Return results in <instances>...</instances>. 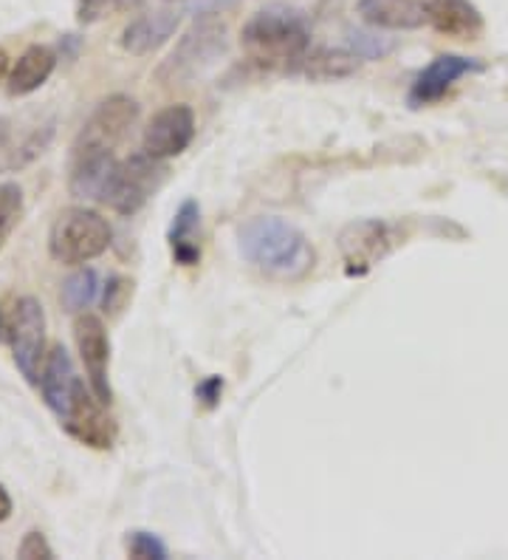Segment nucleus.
<instances>
[{
  "instance_id": "nucleus-21",
  "label": "nucleus",
  "mask_w": 508,
  "mask_h": 560,
  "mask_svg": "<svg viewBox=\"0 0 508 560\" xmlns=\"http://www.w3.org/2000/svg\"><path fill=\"white\" fill-rule=\"evenodd\" d=\"M96 292H99V278H96L94 269H76L71 278L62 283V292H60V301L66 306V312H85L91 303L96 301Z\"/></svg>"
},
{
  "instance_id": "nucleus-22",
  "label": "nucleus",
  "mask_w": 508,
  "mask_h": 560,
  "mask_svg": "<svg viewBox=\"0 0 508 560\" xmlns=\"http://www.w3.org/2000/svg\"><path fill=\"white\" fill-rule=\"evenodd\" d=\"M23 219V190L14 182H0V253L9 235L17 230Z\"/></svg>"
},
{
  "instance_id": "nucleus-2",
  "label": "nucleus",
  "mask_w": 508,
  "mask_h": 560,
  "mask_svg": "<svg viewBox=\"0 0 508 560\" xmlns=\"http://www.w3.org/2000/svg\"><path fill=\"white\" fill-rule=\"evenodd\" d=\"M244 51L258 66H294L303 62L311 48L308 23L288 9H260L246 21Z\"/></svg>"
},
{
  "instance_id": "nucleus-1",
  "label": "nucleus",
  "mask_w": 508,
  "mask_h": 560,
  "mask_svg": "<svg viewBox=\"0 0 508 560\" xmlns=\"http://www.w3.org/2000/svg\"><path fill=\"white\" fill-rule=\"evenodd\" d=\"M240 255L271 278H303L314 267V246L292 221L255 215L237 233Z\"/></svg>"
},
{
  "instance_id": "nucleus-19",
  "label": "nucleus",
  "mask_w": 508,
  "mask_h": 560,
  "mask_svg": "<svg viewBox=\"0 0 508 560\" xmlns=\"http://www.w3.org/2000/svg\"><path fill=\"white\" fill-rule=\"evenodd\" d=\"M169 249L173 260L181 267H196L201 260V207L198 201L187 199L178 207L176 219L169 224Z\"/></svg>"
},
{
  "instance_id": "nucleus-16",
  "label": "nucleus",
  "mask_w": 508,
  "mask_h": 560,
  "mask_svg": "<svg viewBox=\"0 0 508 560\" xmlns=\"http://www.w3.org/2000/svg\"><path fill=\"white\" fill-rule=\"evenodd\" d=\"M427 23L454 40H477L483 35V14L469 0H429Z\"/></svg>"
},
{
  "instance_id": "nucleus-18",
  "label": "nucleus",
  "mask_w": 508,
  "mask_h": 560,
  "mask_svg": "<svg viewBox=\"0 0 508 560\" xmlns=\"http://www.w3.org/2000/svg\"><path fill=\"white\" fill-rule=\"evenodd\" d=\"M57 69V51L48 46H28L9 71V94L28 96L43 89Z\"/></svg>"
},
{
  "instance_id": "nucleus-29",
  "label": "nucleus",
  "mask_w": 508,
  "mask_h": 560,
  "mask_svg": "<svg viewBox=\"0 0 508 560\" xmlns=\"http://www.w3.org/2000/svg\"><path fill=\"white\" fill-rule=\"evenodd\" d=\"M12 515V495L3 485H0V521H7Z\"/></svg>"
},
{
  "instance_id": "nucleus-13",
  "label": "nucleus",
  "mask_w": 508,
  "mask_h": 560,
  "mask_svg": "<svg viewBox=\"0 0 508 560\" xmlns=\"http://www.w3.org/2000/svg\"><path fill=\"white\" fill-rule=\"evenodd\" d=\"M66 424V431L76 439V442L88 444L94 451H110L116 442V422L105 413V402L96 397L94 390H88L74 408L68 410L60 419Z\"/></svg>"
},
{
  "instance_id": "nucleus-3",
  "label": "nucleus",
  "mask_w": 508,
  "mask_h": 560,
  "mask_svg": "<svg viewBox=\"0 0 508 560\" xmlns=\"http://www.w3.org/2000/svg\"><path fill=\"white\" fill-rule=\"evenodd\" d=\"M114 230L108 219H102L88 207H71L57 215L48 233V255L62 267H82L88 260L99 258L110 246Z\"/></svg>"
},
{
  "instance_id": "nucleus-6",
  "label": "nucleus",
  "mask_w": 508,
  "mask_h": 560,
  "mask_svg": "<svg viewBox=\"0 0 508 560\" xmlns=\"http://www.w3.org/2000/svg\"><path fill=\"white\" fill-rule=\"evenodd\" d=\"M9 346H12L14 365L28 383L40 380L43 360H46V308L37 298H21L9 317Z\"/></svg>"
},
{
  "instance_id": "nucleus-20",
  "label": "nucleus",
  "mask_w": 508,
  "mask_h": 560,
  "mask_svg": "<svg viewBox=\"0 0 508 560\" xmlns=\"http://www.w3.org/2000/svg\"><path fill=\"white\" fill-rule=\"evenodd\" d=\"M356 69H359V57L345 48H317V51H308L303 60L305 77L319 82L345 80L356 74Z\"/></svg>"
},
{
  "instance_id": "nucleus-7",
  "label": "nucleus",
  "mask_w": 508,
  "mask_h": 560,
  "mask_svg": "<svg viewBox=\"0 0 508 560\" xmlns=\"http://www.w3.org/2000/svg\"><path fill=\"white\" fill-rule=\"evenodd\" d=\"M135 119H139V103L133 96H108L96 105L88 122L82 125L80 137L74 139V148H96V151L114 153L130 137Z\"/></svg>"
},
{
  "instance_id": "nucleus-12",
  "label": "nucleus",
  "mask_w": 508,
  "mask_h": 560,
  "mask_svg": "<svg viewBox=\"0 0 508 560\" xmlns=\"http://www.w3.org/2000/svg\"><path fill=\"white\" fill-rule=\"evenodd\" d=\"M477 71H483V62L472 60V57L438 55L427 69L415 77V82L410 85V94H406V103H410V108H424V105L438 103L440 96H447L454 82L469 74H477Z\"/></svg>"
},
{
  "instance_id": "nucleus-25",
  "label": "nucleus",
  "mask_w": 508,
  "mask_h": 560,
  "mask_svg": "<svg viewBox=\"0 0 508 560\" xmlns=\"http://www.w3.org/2000/svg\"><path fill=\"white\" fill-rule=\"evenodd\" d=\"M17 558L23 560H55V549L46 540L43 533H26L21 540V547H17Z\"/></svg>"
},
{
  "instance_id": "nucleus-14",
  "label": "nucleus",
  "mask_w": 508,
  "mask_h": 560,
  "mask_svg": "<svg viewBox=\"0 0 508 560\" xmlns=\"http://www.w3.org/2000/svg\"><path fill=\"white\" fill-rule=\"evenodd\" d=\"M114 153L96 148H71L68 190L74 199H102V190L114 173Z\"/></svg>"
},
{
  "instance_id": "nucleus-31",
  "label": "nucleus",
  "mask_w": 508,
  "mask_h": 560,
  "mask_svg": "<svg viewBox=\"0 0 508 560\" xmlns=\"http://www.w3.org/2000/svg\"><path fill=\"white\" fill-rule=\"evenodd\" d=\"M0 337H3V320H0Z\"/></svg>"
},
{
  "instance_id": "nucleus-10",
  "label": "nucleus",
  "mask_w": 508,
  "mask_h": 560,
  "mask_svg": "<svg viewBox=\"0 0 508 560\" xmlns=\"http://www.w3.org/2000/svg\"><path fill=\"white\" fill-rule=\"evenodd\" d=\"M74 340L76 349H80V360L85 365V376H88V385L96 397L105 405H110L114 399V388H110V340L108 328L96 315H80L74 323Z\"/></svg>"
},
{
  "instance_id": "nucleus-9",
  "label": "nucleus",
  "mask_w": 508,
  "mask_h": 560,
  "mask_svg": "<svg viewBox=\"0 0 508 560\" xmlns=\"http://www.w3.org/2000/svg\"><path fill=\"white\" fill-rule=\"evenodd\" d=\"M192 139H196V114L190 105H167L144 128L142 151L158 162H167L181 156Z\"/></svg>"
},
{
  "instance_id": "nucleus-8",
  "label": "nucleus",
  "mask_w": 508,
  "mask_h": 560,
  "mask_svg": "<svg viewBox=\"0 0 508 560\" xmlns=\"http://www.w3.org/2000/svg\"><path fill=\"white\" fill-rule=\"evenodd\" d=\"M393 249V230L379 219H362L339 233V253L351 275L370 272Z\"/></svg>"
},
{
  "instance_id": "nucleus-30",
  "label": "nucleus",
  "mask_w": 508,
  "mask_h": 560,
  "mask_svg": "<svg viewBox=\"0 0 508 560\" xmlns=\"http://www.w3.org/2000/svg\"><path fill=\"white\" fill-rule=\"evenodd\" d=\"M9 74V55L0 48V82H3V77Z\"/></svg>"
},
{
  "instance_id": "nucleus-24",
  "label": "nucleus",
  "mask_w": 508,
  "mask_h": 560,
  "mask_svg": "<svg viewBox=\"0 0 508 560\" xmlns=\"http://www.w3.org/2000/svg\"><path fill=\"white\" fill-rule=\"evenodd\" d=\"M351 51L359 60H381L390 51H395V40L370 35V32H351Z\"/></svg>"
},
{
  "instance_id": "nucleus-28",
  "label": "nucleus",
  "mask_w": 508,
  "mask_h": 560,
  "mask_svg": "<svg viewBox=\"0 0 508 560\" xmlns=\"http://www.w3.org/2000/svg\"><path fill=\"white\" fill-rule=\"evenodd\" d=\"M221 394H224V380L215 374L206 376V380H203V383H198V388H196V397L201 399L206 408H215L217 399H221Z\"/></svg>"
},
{
  "instance_id": "nucleus-15",
  "label": "nucleus",
  "mask_w": 508,
  "mask_h": 560,
  "mask_svg": "<svg viewBox=\"0 0 508 560\" xmlns=\"http://www.w3.org/2000/svg\"><path fill=\"white\" fill-rule=\"evenodd\" d=\"M181 14L176 9H156V12L139 14L122 32V48L133 57L153 55L169 37L176 35Z\"/></svg>"
},
{
  "instance_id": "nucleus-23",
  "label": "nucleus",
  "mask_w": 508,
  "mask_h": 560,
  "mask_svg": "<svg viewBox=\"0 0 508 560\" xmlns=\"http://www.w3.org/2000/svg\"><path fill=\"white\" fill-rule=\"evenodd\" d=\"M128 555L135 560H167L169 552L164 547V540L153 533H144V529H135V533H128Z\"/></svg>"
},
{
  "instance_id": "nucleus-26",
  "label": "nucleus",
  "mask_w": 508,
  "mask_h": 560,
  "mask_svg": "<svg viewBox=\"0 0 508 560\" xmlns=\"http://www.w3.org/2000/svg\"><path fill=\"white\" fill-rule=\"evenodd\" d=\"M130 287H133L130 280L110 278L108 283H105V301H102V303H105V312L116 315V312L125 306V301L130 298Z\"/></svg>"
},
{
  "instance_id": "nucleus-27",
  "label": "nucleus",
  "mask_w": 508,
  "mask_h": 560,
  "mask_svg": "<svg viewBox=\"0 0 508 560\" xmlns=\"http://www.w3.org/2000/svg\"><path fill=\"white\" fill-rule=\"evenodd\" d=\"M119 0H76V21L96 23L110 12Z\"/></svg>"
},
{
  "instance_id": "nucleus-11",
  "label": "nucleus",
  "mask_w": 508,
  "mask_h": 560,
  "mask_svg": "<svg viewBox=\"0 0 508 560\" xmlns=\"http://www.w3.org/2000/svg\"><path fill=\"white\" fill-rule=\"evenodd\" d=\"M37 385H40L43 399H46L48 408L55 410L57 419L66 417L68 410L74 408V405L88 394V388L82 383V376L76 374L74 360H71V354H68L66 346H60V342L48 349Z\"/></svg>"
},
{
  "instance_id": "nucleus-4",
  "label": "nucleus",
  "mask_w": 508,
  "mask_h": 560,
  "mask_svg": "<svg viewBox=\"0 0 508 560\" xmlns=\"http://www.w3.org/2000/svg\"><path fill=\"white\" fill-rule=\"evenodd\" d=\"M226 48V23L215 14H203L184 32L176 48L169 51L167 60L158 66L156 80L162 85H178V82L192 80L201 74L206 66L215 62V57L224 55Z\"/></svg>"
},
{
  "instance_id": "nucleus-17",
  "label": "nucleus",
  "mask_w": 508,
  "mask_h": 560,
  "mask_svg": "<svg viewBox=\"0 0 508 560\" xmlns=\"http://www.w3.org/2000/svg\"><path fill=\"white\" fill-rule=\"evenodd\" d=\"M356 12L367 26L390 28V32H410L427 23L424 7L413 0H359Z\"/></svg>"
},
{
  "instance_id": "nucleus-5",
  "label": "nucleus",
  "mask_w": 508,
  "mask_h": 560,
  "mask_svg": "<svg viewBox=\"0 0 508 560\" xmlns=\"http://www.w3.org/2000/svg\"><path fill=\"white\" fill-rule=\"evenodd\" d=\"M164 176H167L164 162L147 156L144 151L133 153V156L114 164V173H110L99 201H105L119 215H133L153 199V192L162 187Z\"/></svg>"
}]
</instances>
